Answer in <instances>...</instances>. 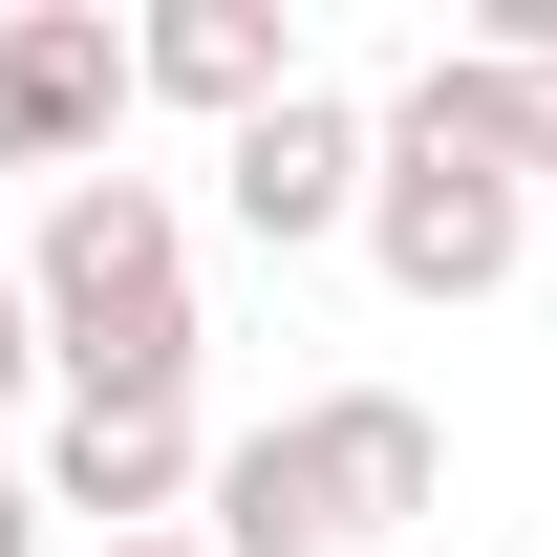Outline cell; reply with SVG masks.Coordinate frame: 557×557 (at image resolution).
Instances as JSON below:
<instances>
[{
  "mask_svg": "<svg viewBox=\"0 0 557 557\" xmlns=\"http://www.w3.org/2000/svg\"><path fill=\"white\" fill-rule=\"evenodd\" d=\"M364 172H386V108L300 86V108H258V129L214 150V214H236L258 258H322V236H364Z\"/></svg>",
  "mask_w": 557,
  "mask_h": 557,
  "instance_id": "5",
  "label": "cell"
},
{
  "mask_svg": "<svg viewBox=\"0 0 557 557\" xmlns=\"http://www.w3.org/2000/svg\"><path fill=\"white\" fill-rule=\"evenodd\" d=\"M129 65H150V108H214V150L258 129V108H300V22H278V0H150L129 22Z\"/></svg>",
  "mask_w": 557,
  "mask_h": 557,
  "instance_id": "6",
  "label": "cell"
},
{
  "mask_svg": "<svg viewBox=\"0 0 557 557\" xmlns=\"http://www.w3.org/2000/svg\"><path fill=\"white\" fill-rule=\"evenodd\" d=\"M22 300H44V386H65V408H194V344H214V322H194V236H172L150 172L44 194Z\"/></svg>",
  "mask_w": 557,
  "mask_h": 557,
  "instance_id": "1",
  "label": "cell"
},
{
  "mask_svg": "<svg viewBox=\"0 0 557 557\" xmlns=\"http://www.w3.org/2000/svg\"><path fill=\"white\" fill-rule=\"evenodd\" d=\"M108 557H214V536H108Z\"/></svg>",
  "mask_w": 557,
  "mask_h": 557,
  "instance_id": "11",
  "label": "cell"
},
{
  "mask_svg": "<svg viewBox=\"0 0 557 557\" xmlns=\"http://www.w3.org/2000/svg\"><path fill=\"white\" fill-rule=\"evenodd\" d=\"M194 493H214L194 408H65V429H44V515H108V536H194Z\"/></svg>",
  "mask_w": 557,
  "mask_h": 557,
  "instance_id": "7",
  "label": "cell"
},
{
  "mask_svg": "<svg viewBox=\"0 0 557 557\" xmlns=\"http://www.w3.org/2000/svg\"><path fill=\"white\" fill-rule=\"evenodd\" d=\"M0 557H44V493H22V472H0Z\"/></svg>",
  "mask_w": 557,
  "mask_h": 557,
  "instance_id": "10",
  "label": "cell"
},
{
  "mask_svg": "<svg viewBox=\"0 0 557 557\" xmlns=\"http://www.w3.org/2000/svg\"><path fill=\"white\" fill-rule=\"evenodd\" d=\"M429 493H450V429H429L408 386H322V408H278V429L214 450L194 536L214 557H364V536H408Z\"/></svg>",
  "mask_w": 557,
  "mask_h": 557,
  "instance_id": "2",
  "label": "cell"
},
{
  "mask_svg": "<svg viewBox=\"0 0 557 557\" xmlns=\"http://www.w3.org/2000/svg\"><path fill=\"white\" fill-rule=\"evenodd\" d=\"M515 86H536V108H515V172L557 194V65H515Z\"/></svg>",
  "mask_w": 557,
  "mask_h": 557,
  "instance_id": "9",
  "label": "cell"
},
{
  "mask_svg": "<svg viewBox=\"0 0 557 557\" xmlns=\"http://www.w3.org/2000/svg\"><path fill=\"white\" fill-rule=\"evenodd\" d=\"M129 108H150V65H129L108 0H22V22H0V172H65L86 194Z\"/></svg>",
  "mask_w": 557,
  "mask_h": 557,
  "instance_id": "4",
  "label": "cell"
},
{
  "mask_svg": "<svg viewBox=\"0 0 557 557\" xmlns=\"http://www.w3.org/2000/svg\"><path fill=\"white\" fill-rule=\"evenodd\" d=\"M364 258H386V300H515V258H536V172L472 129H429L408 86H386V172H364Z\"/></svg>",
  "mask_w": 557,
  "mask_h": 557,
  "instance_id": "3",
  "label": "cell"
},
{
  "mask_svg": "<svg viewBox=\"0 0 557 557\" xmlns=\"http://www.w3.org/2000/svg\"><path fill=\"white\" fill-rule=\"evenodd\" d=\"M44 386V300H22V258H0V408Z\"/></svg>",
  "mask_w": 557,
  "mask_h": 557,
  "instance_id": "8",
  "label": "cell"
}]
</instances>
